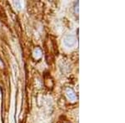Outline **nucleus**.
<instances>
[{"label": "nucleus", "instance_id": "f257e3e1", "mask_svg": "<svg viewBox=\"0 0 125 123\" xmlns=\"http://www.w3.org/2000/svg\"><path fill=\"white\" fill-rule=\"evenodd\" d=\"M63 44L65 47L68 48L73 47L77 44V39L73 35H66L63 38Z\"/></svg>", "mask_w": 125, "mask_h": 123}, {"label": "nucleus", "instance_id": "f03ea898", "mask_svg": "<svg viewBox=\"0 0 125 123\" xmlns=\"http://www.w3.org/2000/svg\"><path fill=\"white\" fill-rule=\"evenodd\" d=\"M66 96H67L68 99L69 101H71V102H75L76 99H77L76 95L74 94L73 91L72 89H70V88H67V89H66Z\"/></svg>", "mask_w": 125, "mask_h": 123}, {"label": "nucleus", "instance_id": "7ed1b4c3", "mask_svg": "<svg viewBox=\"0 0 125 123\" xmlns=\"http://www.w3.org/2000/svg\"><path fill=\"white\" fill-rule=\"evenodd\" d=\"M33 57L36 58V59H39L42 57V52L39 48H36L33 51Z\"/></svg>", "mask_w": 125, "mask_h": 123}, {"label": "nucleus", "instance_id": "20e7f679", "mask_svg": "<svg viewBox=\"0 0 125 123\" xmlns=\"http://www.w3.org/2000/svg\"><path fill=\"white\" fill-rule=\"evenodd\" d=\"M14 5L15 7L17 8L18 9H21L22 7H23V3L21 1H17V2H14Z\"/></svg>", "mask_w": 125, "mask_h": 123}]
</instances>
